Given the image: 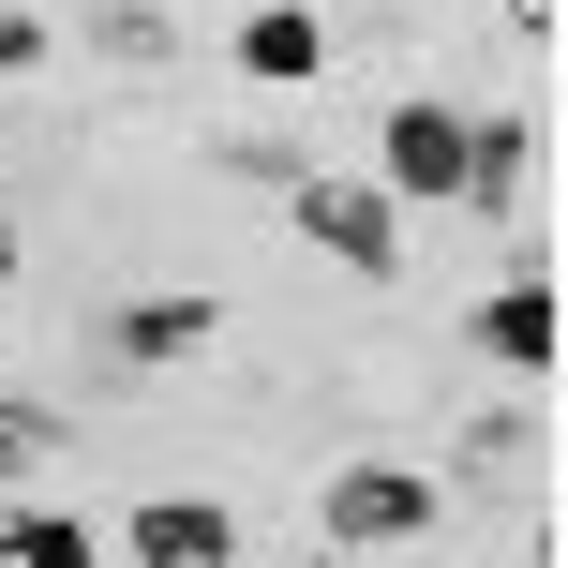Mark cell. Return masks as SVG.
<instances>
[{"label": "cell", "mask_w": 568, "mask_h": 568, "mask_svg": "<svg viewBox=\"0 0 568 568\" xmlns=\"http://www.w3.org/2000/svg\"><path fill=\"white\" fill-rule=\"evenodd\" d=\"M314 524H329V554H404V539H434V524H449V479H434V464L359 449V464H329Z\"/></svg>", "instance_id": "obj_1"}, {"label": "cell", "mask_w": 568, "mask_h": 568, "mask_svg": "<svg viewBox=\"0 0 568 568\" xmlns=\"http://www.w3.org/2000/svg\"><path fill=\"white\" fill-rule=\"evenodd\" d=\"M284 210H300V240H314L329 270H359V284H389V270H404V210L374 195V180H300Z\"/></svg>", "instance_id": "obj_2"}, {"label": "cell", "mask_w": 568, "mask_h": 568, "mask_svg": "<svg viewBox=\"0 0 568 568\" xmlns=\"http://www.w3.org/2000/svg\"><path fill=\"white\" fill-rule=\"evenodd\" d=\"M210 329H225V300H210V284H150V300H120L90 344H105L120 374H180V359H210Z\"/></svg>", "instance_id": "obj_3"}, {"label": "cell", "mask_w": 568, "mask_h": 568, "mask_svg": "<svg viewBox=\"0 0 568 568\" xmlns=\"http://www.w3.org/2000/svg\"><path fill=\"white\" fill-rule=\"evenodd\" d=\"M374 195H419V210H449L464 195V105H449V90H404V105H389V180H374Z\"/></svg>", "instance_id": "obj_4"}, {"label": "cell", "mask_w": 568, "mask_h": 568, "mask_svg": "<svg viewBox=\"0 0 568 568\" xmlns=\"http://www.w3.org/2000/svg\"><path fill=\"white\" fill-rule=\"evenodd\" d=\"M464 344H479L494 374H554V344H568V314H554V270H509L479 314H464Z\"/></svg>", "instance_id": "obj_5"}, {"label": "cell", "mask_w": 568, "mask_h": 568, "mask_svg": "<svg viewBox=\"0 0 568 568\" xmlns=\"http://www.w3.org/2000/svg\"><path fill=\"white\" fill-rule=\"evenodd\" d=\"M120 554L135 568H240V524H225V494H150L120 524Z\"/></svg>", "instance_id": "obj_6"}, {"label": "cell", "mask_w": 568, "mask_h": 568, "mask_svg": "<svg viewBox=\"0 0 568 568\" xmlns=\"http://www.w3.org/2000/svg\"><path fill=\"white\" fill-rule=\"evenodd\" d=\"M524 165H539V120H524V105L464 120V195H449V210H479V225H524Z\"/></svg>", "instance_id": "obj_7"}, {"label": "cell", "mask_w": 568, "mask_h": 568, "mask_svg": "<svg viewBox=\"0 0 568 568\" xmlns=\"http://www.w3.org/2000/svg\"><path fill=\"white\" fill-rule=\"evenodd\" d=\"M240 75L255 90H314L329 75V16H314V0H255V16H240Z\"/></svg>", "instance_id": "obj_8"}, {"label": "cell", "mask_w": 568, "mask_h": 568, "mask_svg": "<svg viewBox=\"0 0 568 568\" xmlns=\"http://www.w3.org/2000/svg\"><path fill=\"white\" fill-rule=\"evenodd\" d=\"M75 45H90V60H120V75H165V60H180V16H165V0H90Z\"/></svg>", "instance_id": "obj_9"}, {"label": "cell", "mask_w": 568, "mask_h": 568, "mask_svg": "<svg viewBox=\"0 0 568 568\" xmlns=\"http://www.w3.org/2000/svg\"><path fill=\"white\" fill-rule=\"evenodd\" d=\"M0 568H105V539H90L75 509H16L0 524Z\"/></svg>", "instance_id": "obj_10"}, {"label": "cell", "mask_w": 568, "mask_h": 568, "mask_svg": "<svg viewBox=\"0 0 568 568\" xmlns=\"http://www.w3.org/2000/svg\"><path fill=\"white\" fill-rule=\"evenodd\" d=\"M524 449H539V419H524V404H479V419L449 434V464H464V479H509Z\"/></svg>", "instance_id": "obj_11"}, {"label": "cell", "mask_w": 568, "mask_h": 568, "mask_svg": "<svg viewBox=\"0 0 568 568\" xmlns=\"http://www.w3.org/2000/svg\"><path fill=\"white\" fill-rule=\"evenodd\" d=\"M210 165H225V180H255V195H300V135H270V120H255V135H210Z\"/></svg>", "instance_id": "obj_12"}, {"label": "cell", "mask_w": 568, "mask_h": 568, "mask_svg": "<svg viewBox=\"0 0 568 568\" xmlns=\"http://www.w3.org/2000/svg\"><path fill=\"white\" fill-rule=\"evenodd\" d=\"M45 449H75V434H60L45 404H0V479H30V464H45Z\"/></svg>", "instance_id": "obj_13"}, {"label": "cell", "mask_w": 568, "mask_h": 568, "mask_svg": "<svg viewBox=\"0 0 568 568\" xmlns=\"http://www.w3.org/2000/svg\"><path fill=\"white\" fill-rule=\"evenodd\" d=\"M45 45H60V30H45V16H16V0H0V75H45Z\"/></svg>", "instance_id": "obj_14"}, {"label": "cell", "mask_w": 568, "mask_h": 568, "mask_svg": "<svg viewBox=\"0 0 568 568\" xmlns=\"http://www.w3.org/2000/svg\"><path fill=\"white\" fill-rule=\"evenodd\" d=\"M494 16H509V30H524V45H554V0H494Z\"/></svg>", "instance_id": "obj_15"}, {"label": "cell", "mask_w": 568, "mask_h": 568, "mask_svg": "<svg viewBox=\"0 0 568 568\" xmlns=\"http://www.w3.org/2000/svg\"><path fill=\"white\" fill-rule=\"evenodd\" d=\"M0 284H16V210H0Z\"/></svg>", "instance_id": "obj_16"}]
</instances>
